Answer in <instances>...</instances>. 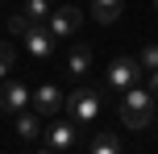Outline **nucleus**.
I'll list each match as a JSON object with an SVG mask.
<instances>
[{
  "mask_svg": "<svg viewBox=\"0 0 158 154\" xmlns=\"http://www.w3.org/2000/svg\"><path fill=\"white\" fill-rule=\"evenodd\" d=\"M154 8H158V0H154Z\"/></svg>",
  "mask_w": 158,
  "mask_h": 154,
  "instance_id": "obj_18",
  "label": "nucleus"
},
{
  "mask_svg": "<svg viewBox=\"0 0 158 154\" xmlns=\"http://www.w3.org/2000/svg\"><path fill=\"white\" fill-rule=\"evenodd\" d=\"M33 108H38L42 117H58V108H63V92H58L54 83L38 88V92H33Z\"/></svg>",
  "mask_w": 158,
  "mask_h": 154,
  "instance_id": "obj_9",
  "label": "nucleus"
},
{
  "mask_svg": "<svg viewBox=\"0 0 158 154\" xmlns=\"http://www.w3.org/2000/svg\"><path fill=\"white\" fill-rule=\"evenodd\" d=\"M79 25H83V13H79L75 4H63V8H50L46 17V29L54 33V38H75Z\"/></svg>",
  "mask_w": 158,
  "mask_h": 154,
  "instance_id": "obj_4",
  "label": "nucleus"
},
{
  "mask_svg": "<svg viewBox=\"0 0 158 154\" xmlns=\"http://www.w3.org/2000/svg\"><path fill=\"white\" fill-rule=\"evenodd\" d=\"M29 25H33V21H29V17H25V13H17V17H13V21H8V29H13V33H17V38H21V33H25V29H29Z\"/></svg>",
  "mask_w": 158,
  "mask_h": 154,
  "instance_id": "obj_16",
  "label": "nucleus"
},
{
  "mask_svg": "<svg viewBox=\"0 0 158 154\" xmlns=\"http://www.w3.org/2000/svg\"><path fill=\"white\" fill-rule=\"evenodd\" d=\"M142 58H129V54H121V58H112V67H108V88L112 92H125V88H133V83H142Z\"/></svg>",
  "mask_w": 158,
  "mask_h": 154,
  "instance_id": "obj_3",
  "label": "nucleus"
},
{
  "mask_svg": "<svg viewBox=\"0 0 158 154\" xmlns=\"http://www.w3.org/2000/svg\"><path fill=\"white\" fill-rule=\"evenodd\" d=\"M121 13H125V0H92V17L100 25H112Z\"/></svg>",
  "mask_w": 158,
  "mask_h": 154,
  "instance_id": "obj_11",
  "label": "nucleus"
},
{
  "mask_svg": "<svg viewBox=\"0 0 158 154\" xmlns=\"http://www.w3.org/2000/svg\"><path fill=\"white\" fill-rule=\"evenodd\" d=\"M17 67V50L8 42H0V79H8V71Z\"/></svg>",
  "mask_w": 158,
  "mask_h": 154,
  "instance_id": "obj_14",
  "label": "nucleus"
},
{
  "mask_svg": "<svg viewBox=\"0 0 158 154\" xmlns=\"http://www.w3.org/2000/svg\"><path fill=\"white\" fill-rule=\"evenodd\" d=\"M158 121V100L150 88H142V83H133V88H125V100H121V125L125 129H150Z\"/></svg>",
  "mask_w": 158,
  "mask_h": 154,
  "instance_id": "obj_1",
  "label": "nucleus"
},
{
  "mask_svg": "<svg viewBox=\"0 0 158 154\" xmlns=\"http://www.w3.org/2000/svg\"><path fill=\"white\" fill-rule=\"evenodd\" d=\"M29 100H33V92L25 88V83H17V79H0V108H4V113H21Z\"/></svg>",
  "mask_w": 158,
  "mask_h": 154,
  "instance_id": "obj_7",
  "label": "nucleus"
},
{
  "mask_svg": "<svg viewBox=\"0 0 158 154\" xmlns=\"http://www.w3.org/2000/svg\"><path fill=\"white\" fill-rule=\"evenodd\" d=\"M21 38H25V54H29V58H54L58 38L46 29V25H29V29L21 33Z\"/></svg>",
  "mask_w": 158,
  "mask_h": 154,
  "instance_id": "obj_6",
  "label": "nucleus"
},
{
  "mask_svg": "<svg viewBox=\"0 0 158 154\" xmlns=\"http://www.w3.org/2000/svg\"><path fill=\"white\" fill-rule=\"evenodd\" d=\"M25 17H29L33 25H46V17H50V0H25Z\"/></svg>",
  "mask_w": 158,
  "mask_h": 154,
  "instance_id": "obj_13",
  "label": "nucleus"
},
{
  "mask_svg": "<svg viewBox=\"0 0 158 154\" xmlns=\"http://www.w3.org/2000/svg\"><path fill=\"white\" fill-rule=\"evenodd\" d=\"M137 58H142V67H146V71H154V67H158V46H146Z\"/></svg>",
  "mask_w": 158,
  "mask_h": 154,
  "instance_id": "obj_15",
  "label": "nucleus"
},
{
  "mask_svg": "<svg viewBox=\"0 0 158 154\" xmlns=\"http://www.w3.org/2000/svg\"><path fill=\"white\" fill-rule=\"evenodd\" d=\"M42 133H46V117L33 108V113H25L21 108V117H17V138L21 142H42Z\"/></svg>",
  "mask_w": 158,
  "mask_h": 154,
  "instance_id": "obj_8",
  "label": "nucleus"
},
{
  "mask_svg": "<svg viewBox=\"0 0 158 154\" xmlns=\"http://www.w3.org/2000/svg\"><path fill=\"white\" fill-rule=\"evenodd\" d=\"M67 108H71V121H79V125H92L96 117H100V108H104V96H100L96 88H79V92H71Z\"/></svg>",
  "mask_w": 158,
  "mask_h": 154,
  "instance_id": "obj_2",
  "label": "nucleus"
},
{
  "mask_svg": "<svg viewBox=\"0 0 158 154\" xmlns=\"http://www.w3.org/2000/svg\"><path fill=\"white\" fill-rule=\"evenodd\" d=\"M146 88H150V92H154V100H158V67L150 71V83H146Z\"/></svg>",
  "mask_w": 158,
  "mask_h": 154,
  "instance_id": "obj_17",
  "label": "nucleus"
},
{
  "mask_svg": "<svg viewBox=\"0 0 158 154\" xmlns=\"http://www.w3.org/2000/svg\"><path fill=\"white\" fill-rule=\"evenodd\" d=\"M42 146L46 150H75L79 146V121H54V125H46Z\"/></svg>",
  "mask_w": 158,
  "mask_h": 154,
  "instance_id": "obj_5",
  "label": "nucleus"
},
{
  "mask_svg": "<svg viewBox=\"0 0 158 154\" xmlns=\"http://www.w3.org/2000/svg\"><path fill=\"white\" fill-rule=\"evenodd\" d=\"M87 150H92V154H117L121 150V138H117V133H96V138L87 142Z\"/></svg>",
  "mask_w": 158,
  "mask_h": 154,
  "instance_id": "obj_12",
  "label": "nucleus"
},
{
  "mask_svg": "<svg viewBox=\"0 0 158 154\" xmlns=\"http://www.w3.org/2000/svg\"><path fill=\"white\" fill-rule=\"evenodd\" d=\"M87 71H92V46H83V42H79L71 54H67V75H71V79H83Z\"/></svg>",
  "mask_w": 158,
  "mask_h": 154,
  "instance_id": "obj_10",
  "label": "nucleus"
}]
</instances>
